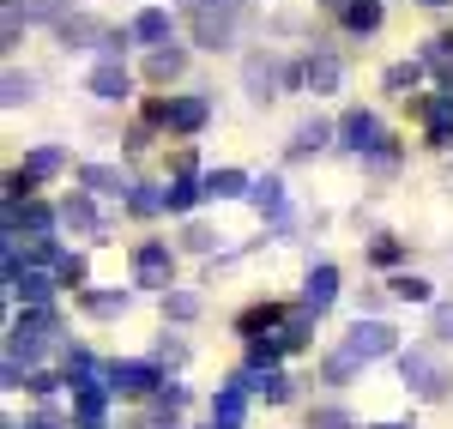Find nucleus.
I'll return each instance as SVG.
<instances>
[{
	"mask_svg": "<svg viewBox=\"0 0 453 429\" xmlns=\"http://www.w3.org/2000/svg\"><path fill=\"white\" fill-rule=\"evenodd\" d=\"M91 91L109 97V103L127 97V73H121V61H97V67H91Z\"/></svg>",
	"mask_w": 453,
	"mask_h": 429,
	"instance_id": "14",
	"label": "nucleus"
},
{
	"mask_svg": "<svg viewBox=\"0 0 453 429\" xmlns=\"http://www.w3.org/2000/svg\"><path fill=\"white\" fill-rule=\"evenodd\" d=\"M309 429H350V418L345 411H333V405H326V411H314V424Z\"/></svg>",
	"mask_w": 453,
	"mask_h": 429,
	"instance_id": "33",
	"label": "nucleus"
},
{
	"mask_svg": "<svg viewBox=\"0 0 453 429\" xmlns=\"http://www.w3.org/2000/svg\"><path fill=\"white\" fill-rule=\"evenodd\" d=\"M418 79H423V61H399V67H387V91H405Z\"/></svg>",
	"mask_w": 453,
	"mask_h": 429,
	"instance_id": "27",
	"label": "nucleus"
},
{
	"mask_svg": "<svg viewBox=\"0 0 453 429\" xmlns=\"http://www.w3.org/2000/svg\"><path fill=\"white\" fill-rule=\"evenodd\" d=\"M157 381H164V375H157L151 363H115V369H109V387H115V394H145V387H157Z\"/></svg>",
	"mask_w": 453,
	"mask_h": 429,
	"instance_id": "5",
	"label": "nucleus"
},
{
	"mask_svg": "<svg viewBox=\"0 0 453 429\" xmlns=\"http://www.w3.org/2000/svg\"><path fill=\"white\" fill-rule=\"evenodd\" d=\"M188 249H200V254L211 249V230H206V224H188Z\"/></svg>",
	"mask_w": 453,
	"mask_h": 429,
	"instance_id": "36",
	"label": "nucleus"
},
{
	"mask_svg": "<svg viewBox=\"0 0 453 429\" xmlns=\"http://www.w3.org/2000/svg\"><path fill=\"white\" fill-rule=\"evenodd\" d=\"M326 140H333V127H326V121H303V127H296V140H290V151H296V157H309V151H320Z\"/></svg>",
	"mask_w": 453,
	"mask_h": 429,
	"instance_id": "19",
	"label": "nucleus"
},
{
	"mask_svg": "<svg viewBox=\"0 0 453 429\" xmlns=\"http://www.w3.org/2000/svg\"><path fill=\"white\" fill-rule=\"evenodd\" d=\"M73 405H79L85 429H104V387L97 381H73Z\"/></svg>",
	"mask_w": 453,
	"mask_h": 429,
	"instance_id": "13",
	"label": "nucleus"
},
{
	"mask_svg": "<svg viewBox=\"0 0 453 429\" xmlns=\"http://www.w3.org/2000/svg\"><path fill=\"white\" fill-rule=\"evenodd\" d=\"M170 315H175V321H194V315H200V296L175 290V296H170Z\"/></svg>",
	"mask_w": 453,
	"mask_h": 429,
	"instance_id": "30",
	"label": "nucleus"
},
{
	"mask_svg": "<svg viewBox=\"0 0 453 429\" xmlns=\"http://www.w3.org/2000/svg\"><path fill=\"white\" fill-rule=\"evenodd\" d=\"M273 79H279V61H248V85H254V97H266Z\"/></svg>",
	"mask_w": 453,
	"mask_h": 429,
	"instance_id": "28",
	"label": "nucleus"
},
{
	"mask_svg": "<svg viewBox=\"0 0 453 429\" xmlns=\"http://www.w3.org/2000/svg\"><path fill=\"white\" fill-rule=\"evenodd\" d=\"M423 6H448V0H423Z\"/></svg>",
	"mask_w": 453,
	"mask_h": 429,
	"instance_id": "40",
	"label": "nucleus"
},
{
	"mask_svg": "<svg viewBox=\"0 0 453 429\" xmlns=\"http://www.w3.org/2000/svg\"><path fill=\"white\" fill-rule=\"evenodd\" d=\"M393 296H399V303H429V279H411V272H399V279H393Z\"/></svg>",
	"mask_w": 453,
	"mask_h": 429,
	"instance_id": "24",
	"label": "nucleus"
},
{
	"mask_svg": "<svg viewBox=\"0 0 453 429\" xmlns=\"http://www.w3.org/2000/svg\"><path fill=\"white\" fill-rule=\"evenodd\" d=\"M61 279H67V285L85 279V260H79V254H61Z\"/></svg>",
	"mask_w": 453,
	"mask_h": 429,
	"instance_id": "35",
	"label": "nucleus"
},
{
	"mask_svg": "<svg viewBox=\"0 0 453 429\" xmlns=\"http://www.w3.org/2000/svg\"><path fill=\"white\" fill-rule=\"evenodd\" d=\"M248 200H254V206H260L266 218H279V212H284V181H279V176L254 181V188H248Z\"/></svg>",
	"mask_w": 453,
	"mask_h": 429,
	"instance_id": "16",
	"label": "nucleus"
},
{
	"mask_svg": "<svg viewBox=\"0 0 453 429\" xmlns=\"http://www.w3.org/2000/svg\"><path fill=\"white\" fill-rule=\"evenodd\" d=\"M345 25H350V31H375V25H381V6H375V0H350Z\"/></svg>",
	"mask_w": 453,
	"mask_h": 429,
	"instance_id": "22",
	"label": "nucleus"
},
{
	"mask_svg": "<svg viewBox=\"0 0 453 429\" xmlns=\"http://www.w3.org/2000/svg\"><path fill=\"white\" fill-rule=\"evenodd\" d=\"M333 296H339V272H333V266H314L309 285H303V309L320 315V309H333Z\"/></svg>",
	"mask_w": 453,
	"mask_h": 429,
	"instance_id": "7",
	"label": "nucleus"
},
{
	"mask_svg": "<svg viewBox=\"0 0 453 429\" xmlns=\"http://www.w3.org/2000/svg\"><path fill=\"white\" fill-rule=\"evenodd\" d=\"M333 6H339V0H333Z\"/></svg>",
	"mask_w": 453,
	"mask_h": 429,
	"instance_id": "42",
	"label": "nucleus"
},
{
	"mask_svg": "<svg viewBox=\"0 0 453 429\" xmlns=\"http://www.w3.org/2000/svg\"><path fill=\"white\" fill-rule=\"evenodd\" d=\"M170 31H175V25H170V12H164V6H145L140 19H134V36H145V42H164Z\"/></svg>",
	"mask_w": 453,
	"mask_h": 429,
	"instance_id": "17",
	"label": "nucleus"
},
{
	"mask_svg": "<svg viewBox=\"0 0 453 429\" xmlns=\"http://www.w3.org/2000/svg\"><path fill=\"white\" fill-rule=\"evenodd\" d=\"M350 369H357V363H350L345 351H333V357H326V381H350Z\"/></svg>",
	"mask_w": 453,
	"mask_h": 429,
	"instance_id": "32",
	"label": "nucleus"
},
{
	"mask_svg": "<svg viewBox=\"0 0 453 429\" xmlns=\"http://www.w3.org/2000/svg\"><path fill=\"white\" fill-rule=\"evenodd\" d=\"M91 303V315H121L127 309V296H85Z\"/></svg>",
	"mask_w": 453,
	"mask_h": 429,
	"instance_id": "34",
	"label": "nucleus"
},
{
	"mask_svg": "<svg viewBox=\"0 0 453 429\" xmlns=\"http://www.w3.org/2000/svg\"><path fill=\"white\" fill-rule=\"evenodd\" d=\"M145 73H151V79H175V73H181V49H157V55L145 61Z\"/></svg>",
	"mask_w": 453,
	"mask_h": 429,
	"instance_id": "25",
	"label": "nucleus"
},
{
	"mask_svg": "<svg viewBox=\"0 0 453 429\" xmlns=\"http://www.w3.org/2000/svg\"><path fill=\"white\" fill-rule=\"evenodd\" d=\"M375 429H405V424H375Z\"/></svg>",
	"mask_w": 453,
	"mask_h": 429,
	"instance_id": "39",
	"label": "nucleus"
},
{
	"mask_svg": "<svg viewBox=\"0 0 453 429\" xmlns=\"http://www.w3.org/2000/svg\"><path fill=\"white\" fill-rule=\"evenodd\" d=\"M200 6H218V0H200ZM224 6H230V0H224Z\"/></svg>",
	"mask_w": 453,
	"mask_h": 429,
	"instance_id": "41",
	"label": "nucleus"
},
{
	"mask_svg": "<svg viewBox=\"0 0 453 429\" xmlns=\"http://www.w3.org/2000/svg\"><path fill=\"white\" fill-rule=\"evenodd\" d=\"M55 387H61L55 375H42V369H36V375H31V394H42V399H49V394H55Z\"/></svg>",
	"mask_w": 453,
	"mask_h": 429,
	"instance_id": "37",
	"label": "nucleus"
},
{
	"mask_svg": "<svg viewBox=\"0 0 453 429\" xmlns=\"http://www.w3.org/2000/svg\"><path fill=\"white\" fill-rule=\"evenodd\" d=\"M49 333H55V315H49V309L19 315V321H12V357H36V351L49 345Z\"/></svg>",
	"mask_w": 453,
	"mask_h": 429,
	"instance_id": "2",
	"label": "nucleus"
},
{
	"mask_svg": "<svg viewBox=\"0 0 453 429\" xmlns=\"http://www.w3.org/2000/svg\"><path fill=\"white\" fill-rule=\"evenodd\" d=\"M79 181H85L91 194H134V181L121 176V170H109V164H85V170H79Z\"/></svg>",
	"mask_w": 453,
	"mask_h": 429,
	"instance_id": "12",
	"label": "nucleus"
},
{
	"mask_svg": "<svg viewBox=\"0 0 453 429\" xmlns=\"http://www.w3.org/2000/svg\"><path fill=\"white\" fill-rule=\"evenodd\" d=\"M399 369H405V381H411L418 394H441V375H435V363L423 357V351H405V357H399Z\"/></svg>",
	"mask_w": 453,
	"mask_h": 429,
	"instance_id": "10",
	"label": "nucleus"
},
{
	"mask_svg": "<svg viewBox=\"0 0 453 429\" xmlns=\"http://www.w3.org/2000/svg\"><path fill=\"white\" fill-rule=\"evenodd\" d=\"M170 242H145V249H134V285H170Z\"/></svg>",
	"mask_w": 453,
	"mask_h": 429,
	"instance_id": "4",
	"label": "nucleus"
},
{
	"mask_svg": "<svg viewBox=\"0 0 453 429\" xmlns=\"http://www.w3.org/2000/svg\"><path fill=\"white\" fill-rule=\"evenodd\" d=\"M55 170H61V151H55V145H42V151H31V157H25V170H19V176H25V181H42V176H55Z\"/></svg>",
	"mask_w": 453,
	"mask_h": 429,
	"instance_id": "20",
	"label": "nucleus"
},
{
	"mask_svg": "<svg viewBox=\"0 0 453 429\" xmlns=\"http://www.w3.org/2000/svg\"><path fill=\"white\" fill-rule=\"evenodd\" d=\"M393 351V326L387 321H357L345 339V357L350 363H369V357H387Z\"/></svg>",
	"mask_w": 453,
	"mask_h": 429,
	"instance_id": "1",
	"label": "nucleus"
},
{
	"mask_svg": "<svg viewBox=\"0 0 453 429\" xmlns=\"http://www.w3.org/2000/svg\"><path fill=\"white\" fill-rule=\"evenodd\" d=\"M242 411H248V394L236 387V381L211 399V418H218V429H242Z\"/></svg>",
	"mask_w": 453,
	"mask_h": 429,
	"instance_id": "11",
	"label": "nucleus"
},
{
	"mask_svg": "<svg viewBox=\"0 0 453 429\" xmlns=\"http://www.w3.org/2000/svg\"><path fill=\"white\" fill-rule=\"evenodd\" d=\"M206 194H211V200H236V194H248V176H242V170H211Z\"/></svg>",
	"mask_w": 453,
	"mask_h": 429,
	"instance_id": "18",
	"label": "nucleus"
},
{
	"mask_svg": "<svg viewBox=\"0 0 453 429\" xmlns=\"http://www.w3.org/2000/svg\"><path fill=\"white\" fill-rule=\"evenodd\" d=\"M200 194H206V181H194V176H181L170 188V194H164V206H170V212H188V206H194V200H200Z\"/></svg>",
	"mask_w": 453,
	"mask_h": 429,
	"instance_id": "21",
	"label": "nucleus"
},
{
	"mask_svg": "<svg viewBox=\"0 0 453 429\" xmlns=\"http://www.w3.org/2000/svg\"><path fill=\"white\" fill-rule=\"evenodd\" d=\"M423 61H435V67H448V61H453V36H435V42L423 49Z\"/></svg>",
	"mask_w": 453,
	"mask_h": 429,
	"instance_id": "31",
	"label": "nucleus"
},
{
	"mask_svg": "<svg viewBox=\"0 0 453 429\" xmlns=\"http://www.w3.org/2000/svg\"><path fill=\"white\" fill-rule=\"evenodd\" d=\"M230 36H236V12L206 6V12H200V42H206V49H230Z\"/></svg>",
	"mask_w": 453,
	"mask_h": 429,
	"instance_id": "9",
	"label": "nucleus"
},
{
	"mask_svg": "<svg viewBox=\"0 0 453 429\" xmlns=\"http://www.w3.org/2000/svg\"><path fill=\"white\" fill-rule=\"evenodd\" d=\"M31 97H36V79H31V73H6V103L19 109V103H31Z\"/></svg>",
	"mask_w": 453,
	"mask_h": 429,
	"instance_id": "26",
	"label": "nucleus"
},
{
	"mask_svg": "<svg viewBox=\"0 0 453 429\" xmlns=\"http://www.w3.org/2000/svg\"><path fill=\"white\" fill-rule=\"evenodd\" d=\"M303 79H309V91H314V97H326V91H339L345 67H339V55H314L309 67H303Z\"/></svg>",
	"mask_w": 453,
	"mask_h": 429,
	"instance_id": "8",
	"label": "nucleus"
},
{
	"mask_svg": "<svg viewBox=\"0 0 453 429\" xmlns=\"http://www.w3.org/2000/svg\"><path fill=\"white\" fill-rule=\"evenodd\" d=\"M429 140H435V145L453 140V91H441V97L429 103Z\"/></svg>",
	"mask_w": 453,
	"mask_h": 429,
	"instance_id": "15",
	"label": "nucleus"
},
{
	"mask_svg": "<svg viewBox=\"0 0 453 429\" xmlns=\"http://www.w3.org/2000/svg\"><path fill=\"white\" fill-rule=\"evenodd\" d=\"M61 224H67V230H97V212H91V200H67V206H61Z\"/></svg>",
	"mask_w": 453,
	"mask_h": 429,
	"instance_id": "23",
	"label": "nucleus"
},
{
	"mask_svg": "<svg viewBox=\"0 0 453 429\" xmlns=\"http://www.w3.org/2000/svg\"><path fill=\"white\" fill-rule=\"evenodd\" d=\"M339 134H345L350 151H381V121H375V115H363V109L345 115V127H339Z\"/></svg>",
	"mask_w": 453,
	"mask_h": 429,
	"instance_id": "6",
	"label": "nucleus"
},
{
	"mask_svg": "<svg viewBox=\"0 0 453 429\" xmlns=\"http://www.w3.org/2000/svg\"><path fill=\"white\" fill-rule=\"evenodd\" d=\"M435 333H441V339H453V303H448V309H435Z\"/></svg>",
	"mask_w": 453,
	"mask_h": 429,
	"instance_id": "38",
	"label": "nucleus"
},
{
	"mask_svg": "<svg viewBox=\"0 0 453 429\" xmlns=\"http://www.w3.org/2000/svg\"><path fill=\"white\" fill-rule=\"evenodd\" d=\"M127 206H134L140 218H151V212H164V194H151V188H134V194H127Z\"/></svg>",
	"mask_w": 453,
	"mask_h": 429,
	"instance_id": "29",
	"label": "nucleus"
},
{
	"mask_svg": "<svg viewBox=\"0 0 453 429\" xmlns=\"http://www.w3.org/2000/svg\"><path fill=\"white\" fill-rule=\"evenodd\" d=\"M151 115H157V121H170L175 134H200V127L211 121L206 97H170V103H151Z\"/></svg>",
	"mask_w": 453,
	"mask_h": 429,
	"instance_id": "3",
	"label": "nucleus"
}]
</instances>
